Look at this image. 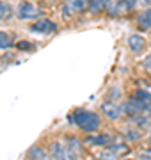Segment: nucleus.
<instances>
[{
    "label": "nucleus",
    "instance_id": "nucleus-1",
    "mask_svg": "<svg viewBox=\"0 0 151 160\" xmlns=\"http://www.w3.org/2000/svg\"><path fill=\"white\" fill-rule=\"evenodd\" d=\"M70 121L75 123L80 130H84L89 135H93L94 132L100 128V116L96 112H93V110H87V109H76L70 116Z\"/></svg>",
    "mask_w": 151,
    "mask_h": 160
},
{
    "label": "nucleus",
    "instance_id": "nucleus-2",
    "mask_svg": "<svg viewBox=\"0 0 151 160\" xmlns=\"http://www.w3.org/2000/svg\"><path fill=\"white\" fill-rule=\"evenodd\" d=\"M50 153L55 160H78V155H75L70 148H66V144L62 142L50 144Z\"/></svg>",
    "mask_w": 151,
    "mask_h": 160
},
{
    "label": "nucleus",
    "instance_id": "nucleus-3",
    "mask_svg": "<svg viewBox=\"0 0 151 160\" xmlns=\"http://www.w3.org/2000/svg\"><path fill=\"white\" fill-rule=\"evenodd\" d=\"M135 6H137L135 0H126V2H107V9H105V11L109 12L110 16H121L124 12L132 11Z\"/></svg>",
    "mask_w": 151,
    "mask_h": 160
},
{
    "label": "nucleus",
    "instance_id": "nucleus-4",
    "mask_svg": "<svg viewBox=\"0 0 151 160\" xmlns=\"http://www.w3.org/2000/svg\"><path fill=\"white\" fill-rule=\"evenodd\" d=\"M55 30H57V23L48 18H39L30 25V32H36V34H52Z\"/></svg>",
    "mask_w": 151,
    "mask_h": 160
},
{
    "label": "nucleus",
    "instance_id": "nucleus-5",
    "mask_svg": "<svg viewBox=\"0 0 151 160\" xmlns=\"http://www.w3.org/2000/svg\"><path fill=\"white\" fill-rule=\"evenodd\" d=\"M16 12H18V18H20V20H32V18H37V20H39V16H41V11L32 4V2H22V4L18 6Z\"/></svg>",
    "mask_w": 151,
    "mask_h": 160
},
{
    "label": "nucleus",
    "instance_id": "nucleus-6",
    "mask_svg": "<svg viewBox=\"0 0 151 160\" xmlns=\"http://www.w3.org/2000/svg\"><path fill=\"white\" fill-rule=\"evenodd\" d=\"M89 4L87 2H84V0H73V2H66L62 6V18H71L75 12H80L84 11L85 7H87Z\"/></svg>",
    "mask_w": 151,
    "mask_h": 160
},
{
    "label": "nucleus",
    "instance_id": "nucleus-7",
    "mask_svg": "<svg viewBox=\"0 0 151 160\" xmlns=\"http://www.w3.org/2000/svg\"><path fill=\"white\" fill-rule=\"evenodd\" d=\"M84 142L89 144V146H103V148H109L112 142V135L109 133H96V135H87V137L84 139Z\"/></svg>",
    "mask_w": 151,
    "mask_h": 160
},
{
    "label": "nucleus",
    "instance_id": "nucleus-8",
    "mask_svg": "<svg viewBox=\"0 0 151 160\" xmlns=\"http://www.w3.org/2000/svg\"><path fill=\"white\" fill-rule=\"evenodd\" d=\"M100 109H101L103 116H107V118H109V119H112V121L119 119V118H121V114H123V109H121V107H119V105H116L114 102H110V100L103 102Z\"/></svg>",
    "mask_w": 151,
    "mask_h": 160
},
{
    "label": "nucleus",
    "instance_id": "nucleus-9",
    "mask_svg": "<svg viewBox=\"0 0 151 160\" xmlns=\"http://www.w3.org/2000/svg\"><path fill=\"white\" fill-rule=\"evenodd\" d=\"M128 48H130V52H134V53H140L146 48V39L140 34L128 36Z\"/></svg>",
    "mask_w": 151,
    "mask_h": 160
},
{
    "label": "nucleus",
    "instance_id": "nucleus-10",
    "mask_svg": "<svg viewBox=\"0 0 151 160\" xmlns=\"http://www.w3.org/2000/svg\"><path fill=\"white\" fill-rule=\"evenodd\" d=\"M29 160H52V157L46 153V149L41 148V146H32L27 153Z\"/></svg>",
    "mask_w": 151,
    "mask_h": 160
},
{
    "label": "nucleus",
    "instance_id": "nucleus-11",
    "mask_svg": "<svg viewBox=\"0 0 151 160\" xmlns=\"http://www.w3.org/2000/svg\"><path fill=\"white\" fill-rule=\"evenodd\" d=\"M137 25L140 30H149L151 29V7H148L146 11H142L137 18Z\"/></svg>",
    "mask_w": 151,
    "mask_h": 160
},
{
    "label": "nucleus",
    "instance_id": "nucleus-12",
    "mask_svg": "<svg viewBox=\"0 0 151 160\" xmlns=\"http://www.w3.org/2000/svg\"><path fill=\"white\" fill-rule=\"evenodd\" d=\"M66 148H70L71 151L75 155H80L82 153V141L78 137H73V135H70V137H66Z\"/></svg>",
    "mask_w": 151,
    "mask_h": 160
},
{
    "label": "nucleus",
    "instance_id": "nucleus-13",
    "mask_svg": "<svg viewBox=\"0 0 151 160\" xmlns=\"http://www.w3.org/2000/svg\"><path fill=\"white\" fill-rule=\"evenodd\" d=\"M12 12H14V9H12L11 4H7V2H0V22L11 20Z\"/></svg>",
    "mask_w": 151,
    "mask_h": 160
},
{
    "label": "nucleus",
    "instance_id": "nucleus-14",
    "mask_svg": "<svg viewBox=\"0 0 151 160\" xmlns=\"http://www.w3.org/2000/svg\"><path fill=\"white\" fill-rule=\"evenodd\" d=\"M123 137L126 139V141H139L142 137V132L139 128H126V130L123 132Z\"/></svg>",
    "mask_w": 151,
    "mask_h": 160
},
{
    "label": "nucleus",
    "instance_id": "nucleus-15",
    "mask_svg": "<svg viewBox=\"0 0 151 160\" xmlns=\"http://www.w3.org/2000/svg\"><path fill=\"white\" fill-rule=\"evenodd\" d=\"M105 151H109V153L116 157V155H121V153H128V146L126 144H110L109 148H105Z\"/></svg>",
    "mask_w": 151,
    "mask_h": 160
},
{
    "label": "nucleus",
    "instance_id": "nucleus-16",
    "mask_svg": "<svg viewBox=\"0 0 151 160\" xmlns=\"http://www.w3.org/2000/svg\"><path fill=\"white\" fill-rule=\"evenodd\" d=\"M12 45H14L12 36L6 34V32H0V50H7V48H11Z\"/></svg>",
    "mask_w": 151,
    "mask_h": 160
},
{
    "label": "nucleus",
    "instance_id": "nucleus-17",
    "mask_svg": "<svg viewBox=\"0 0 151 160\" xmlns=\"http://www.w3.org/2000/svg\"><path fill=\"white\" fill-rule=\"evenodd\" d=\"M89 9L93 12H101L107 9V0H94V2H89Z\"/></svg>",
    "mask_w": 151,
    "mask_h": 160
},
{
    "label": "nucleus",
    "instance_id": "nucleus-18",
    "mask_svg": "<svg viewBox=\"0 0 151 160\" xmlns=\"http://www.w3.org/2000/svg\"><path fill=\"white\" fill-rule=\"evenodd\" d=\"M135 98L140 100L142 103H148V105L151 103V92H148L146 89H137L135 91Z\"/></svg>",
    "mask_w": 151,
    "mask_h": 160
},
{
    "label": "nucleus",
    "instance_id": "nucleus-19",
    "mask_svg": "<svg viewBox=\"0 0 151 160\" xmlns=\"http://www.w3.org/2000/svg\"><path fill=\"white\" fill-rule=\"evenodd\" d=\"M16 48L18 50H23V52H34V45L30 41H18Z\"/></svg>",
    "mask_w": 151,
    "mask_h": 160
},
{
    "label": "nucleus",
    "instance_id": "nucleus-20",
    "mask_svg": "<svg viewBox=\"0 0 151 160\" xmlns=\"http://www.w3.org/2000/svg\"><path fill=\"white\" fill-rule=\"evenodd\" d=\"M142 66H144V69L148 73H151V55H148V57L142 61Z\"/></svg>",
    "mask_w": 151,
    "mask_h": 160
},
{
    "label": "nucleus",
    "instance_id": "nucleus-21",
    "mask_svg": "<svg viewBox=\"0 0 151 160\" xmlns=\"http://www.w3.org/2000/svg\"><path fill=\"white\" fill-rule=\"evenodd\" d=\"M149 142H151V135H149Z\"/></svg>",
    "mask_w": 151,
    "mask_h": 160
},
{
    "label": "nucleus",
    "instance_id": "nucleus-22",
    "mask_svg": "<svg viewBox=\"0 0 151 160\" xmlns=\"http://www.w3.org/2000/svg\"><path fill=\"white\" fill-rule=\"evenodd\" d=\"M149 105H151V103H149Z\"/></svg>",
    "mask_w": 151,
    "mask_h": 160
}]
</instances>
